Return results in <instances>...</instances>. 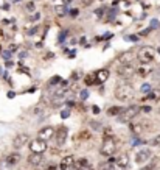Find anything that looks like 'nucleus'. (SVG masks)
I'll use <instances>...</instances> for the list:
<instances>
[{
    "mask_svg": "<svg viewBox=\"0 0 160 170\" xmlns=\"http://www.w3.org/2000/svg\"><path fill=\"white\" fill-rule=\"evenodd\" d=\"M115 150H117V142H115L113 136H106L104 140H103V145H101V148H100V153H101L103 156L110 158V156L115 153Z\"/></svg>",
    "mask_w": 160,
    "mask_h": 170,
    "instance_id": "f03ea898",
    "label": "nucleus"
},
{
    "mask_svg": "<svg viewBox=\"0 0 160 170\" xmlns=\"http://www.w3.org/2000/svg\"><path fill=\"white\" fill-rule=\"evenodd\" d=\"M149 144H151L152 147H155V145H160V134H158V136H155L154 139H151V140H149Z\"/></svg>",
    "mask_w": 160,
    "mask_h": 170,
    "instance_id": "7c9ffc66",
    "label": "nucleus"
},
{
    "mask_svg": "<svg viewBox=\"0 0 160 170\" xmlns=\"http://www.w3.org/2000/svg\"><path fill=\"white\" fill-rule=\"evenodd\" d=\"M134 94H135L134 87L131 84H127V83L126 84H120L115 89V98L120 100V102H127V100L134 98Z\"/></svg>",
    "mask_w": 160,
    "mask_h": 170,
    "instance_id": "f257e3e1",
    "label": "nucleus"
},
{
    "mask_svg": "<svg viewBox=\"0 0 160 170\" xmlns=\"http://www.w3.org/2000/svg\"><path fill=\"white\" fill-rule=\"evenodd\" d=\"M158 27V21L157 19H152L151 21V28H157Z\"/></svg>",
    "mask_w": 160,
    "mask_h": 170,
    "instance_id": "ea45409f",
    "label": "nucleus"
},
{
    "mask_svg": "<svg viewBox=\"0 0 160 170\" xmlns=\"http://www.w3.org/2000/svg\"><path fill=\"white\" fill-rule=\"evenodd\" d=\"M129 130H131L135 136H138V134L143 131V125H141V123H129Z\"/></svg>",
    "mask_w": 160,
    "mask_h": 170,
    "instance_id": "4be33fe9",
    "label": "nucleus"
},
{
    "mask_svg": "<svg viewBox=\"0 0 160 170\" xmlns=\"http://www.w3.org/2000/svg\"><path fill=\"white\" fill-rule=\"evenodd\" d=\"M113 164H115V159H113V158H110L109 161L101 162V164H100V167H98V170H115V168H113Z\"/></svg>",
    "mask_w": 160,
    "mask_h": 170,
    "instance_id": "6ab92c4d",
    "label": "nucleus"
},
{
    "mask_svg": "<svg viewBox=\"0 0 160 170\" xmlns=\"http://www.w3.org/2000/svg\"><path fill=\"white\" fill-rule=\"evenodd\" d=\"M86 84L87 86H92V84H96V78H95V73H89L86 78H84Z\"/></svg>",
    "mask_w": 160,
    "mask_h": 170,
    "instance_id": "393cba45",
    "label": "nucleus"
},
{
    "mask_svg": "<svg viewBox=\"0 0 160 170\" xmlns=\"http://www.w3.org/2000/svg\"><path fill=\"white\" fill-rule=\"evenodd\" d=\"M61 83H62L61 77H53V78L50 80V84H51V86H55V84H61Z\"/></svg>",
    "mask_w": 160,
    "mask_h": 170,
    "instance_id": "c756f323",
    "label": "nucleus"
},
{
    "mask_svg": "<svg viewBox=\"0 0 160 170\" xmlns=\"http://www.w3.org/2000/svg\"><path fill=\"white\" fill-rule=\"evenodd\" d=\"M56 168H58V167H56L55 164H50V165H48V167H47L45 170H56Z\"/></svg>",
    "mask_w": 160,
    "mask_h": 170,
    "instance_id": "3c124183",
    "label": "nucleus"
},
{
    "mask_svg": "<svg viewBox=\"0 0 160 170\" xmlns=\"http://www.w3.org/2000/svg\"><path fill=\"white\" fill-rule=\"evenodd\" d=\"M39 17H41V14H39V13H36V14H33V16H31V21H39Z\"/></svg>",
    "mask_w": 160,
    "mask_h": 170,
    "instance_id": "8fccbe9b",
    "label": "nucleus"
},
{
    "mask_svg": "<svg viewBox=\"0 0 160 170\" xmlns=\"http://www.w3.org/2000/svg\"><path fill=\"white\" fill-rule=\"evenodd\" d=\"M137 58H138V61L141 64H151L154 61V58H155V50L152 47H148V45L141 47L138 50V53H137Z\"/></svg>",
    "mask_w": 160,
    "mask_h": 170,
    "instance_id": "7ed1b4c3",
    "label": "nucleus"
},
{
    "mask_svg": "<svg viewBox=\"0 0 160 170\" xmlns=\"http://www.w3.org/2000/svg\"><path fill=\"white\" fill-rule=\"evenodd\" d=\"M93 2H95V0H81V3H82L84 7H90Z\"/></svg>",
    "mask_w": 160,
    "mask_h": 170,
    "instance_id": "4c0bfd02",
    "label": "nucleus"
},
{
    "mask_svg": "<svg viewBox=\"0 0 160 170\" xmlns=\"http://www.w3.org/2000/svg\"><path fill=\"white\" fill-rule=\"evenodd\" d=\"M75 158L73 156H65L62 161H61V164H59V168L61 170H75Z\"/></svg>",
    "mask_w": 160,
    "mask_h": 170,
    "instance_id": "9b49d317",
    "label": "nucleus"
},
{
    "mask_svg": "<svg viewBox=\"0 0 160 170\" xmlns=\"http://www.w3.org/2000/svg\"><path fill=\"white\" fill-rule=\"evenodd\" d=\"M151 159V150L149 148H143V150H140L137 154H135V162L137 164H144V162H148Z\"/></svg>",
    "mask_w": 160,
    "mask_h": 170,
    "instance_id": "1a4fd4ad",
    "label": "nucleus"
},
{
    "mask_svg": "<svg viewBox=\"0 0 160 170\" xmlns=\"http://www.w3.org/2000/svg\"><path fill=\"white\" fill-rule=\"evenodd\" d=\"M106 14H107V17H106V21H107V22L113 21V19H115V16H117V8H112V10H110V11H107Z\"/></svg>",
    "mask_w": 160,
    "mask_h": 170,
    "instance_id": "a878e982",
    "label": "nucleus"
},
{
    "mask_svg": "<svg viewBox=\"0 0 160 170\" xmlns=\"http://www.w3.org/2000/svg\"><path fill=\"white\" fill-rule=\"evenodd\" d=\"M92 111H93V114H100V112H101V111H100V108H98L96 105H93V106H92Z\"/></svg>",
    "mask_w": 160,
    "mask_h": 170,
    "instance_id": "c03bdc74",
    "label": "nucleus"
},
{
    "mask_svg": "<svg viewBox=\"0 0 160 170\" xmlns=\"http://www.w3.org/2000/svg\"><path fill=\"white\" fill-rule=\"evenodd\" d=\"M140 111H143V112H151L152 109H151V106H141Z\"/></svg>",
    "mask_w": 160,
    "mask_h": 170,
    "instance_id": "37998d69",
    "label": "nucleus"
},
{
    "mask_svg": "<svg viewBox=\"0 0 160 170\" xmlns=\"http://www.w3.org/2000/svg\"><path fill=\"white\" fill-rule=\"evenodd\" d=\"M123 109H124V108H121V106H110V108L107 109V114H109V116H120V114L123 112Z\"/></svg>",
    "mask_w": 160,
    "mask_h": 170,
    "instance_id": "5701e85b",
    "label": "nucleus"
},
{
    "mask_svg": "<svg viewBox=\"0 0 160 170\" xmlns=\"http://www.w3.org/2000/svg\"><path fill=\"white\" fill-rule=\"evenodd\" d=\"M65 35H67V31H64V33H61V38H59V41H64V39L67 38Z\"/></svg>",
    "mask_w": 160,
    "mask_h": 170,
    "instance_id": "603ef678",
    "label": "nucleus"
},
{
    "mask_svg": "<svg viewBox=\"0 0 160 170\" xmlns=\"http://www.w3.org/2000/svg\"><path fill=\"white\" fill-rule=\"evenodd\" d=\"M67 134H69V131H67L65 126H59V128L56 130L55 139H56V144H58L59 147H62V145L65 144V140H67Z\"/></svg>",
    "mask_w": 160,
    "mask_h": 170,
    "instance_id": "0eeeda50",
    "label": "nucleus"
},
{
    "mask_svg": "<svg viewBox=\"0 0 160 170\" xmlns=\"http://www.w3.org/2000/svg\"><path fill=\"white\" fill-rule=\"evenodd\" d=\"M132 58H134V53H132V52H127V53H124V55L120 58V61H121V64H131Z\"/></svg>",
    "mask_w": 160,
    "mask_h": 170,
    "instance_id": "b1692460",
    "label": "nucleus"
},
{
    "mask_svg": "<svg viewBox=\"0 0 160 170\" xmlns=\"http://www.w3.org/2000/svg\"><path fill=\"white\" fill-rule=\"evenodd\" d=\"M67 84H69V81H65V80H64V81L61 83V87L55 92V97H62V95L69 91V86H67Z\"/></svg>",
    "mask_w": 160,
    "mask_h": 170,
    "instance_id": "412c9836",
    "label": "nucleus"
},
{
    "mask_svg": "<svg viewBox=\"0 0 160 170\" xmlns=\"http://www.w3.org/2000/svg\"><path fill=\"white\" fill-rule=\"evenodd\" d=\"M129 167V158L127 154H121L115 159V164H113V168L115 170H127Z\"/></svg>",
    "mask_w": 160,
    "mask_h": 170,
    "instance_id": "6e6552de",
    "label": "nucleus"
},
{
    "mask_svg": "<svg viewBox=\"0 0 160 170\" xmlns=\"http://www.w3.org/2000/svg\"><path fill=\"white\" fill-rule=\"evenodd\" d=\"M28 162L34 167H39L44 164V158H42V153H31L28 156Z\"/></svg>",
    "mask_w": 160,
    "mask_h": 170,
    "instance_id": "ddd939ff",
    "label": "nucleus"
},
{
    "mask_svg": "<svg viewBox=\"0 0 160 170\" xmlns=\"http://www.w3.org/2000/svg\"><path fill=\"white\" fill-rule=\"evenodd\" d=\"M95 78H96V84H101V83H104V81L109 78V70H107V69L96 70V72H95Z\"/></svg>",
    "mask_w": 160,
    "mask_h": 170,
    "instance_id": "dca6fc26",
    "label": "nucleus"
},
{
    "mask_svg": "<svg viewBox=\"0 0 160 170\" xmlns=\"http://www.w3.org/2000/svg\"><path fill=\"white\" fill-rule=\"evenodd\" d=\"M151 30H152V28H151V27H149V28H148V30H143V31H141V33H140V36H146V35H148V33H151Z\"/></svg>",
    "mask_w": 160,
    "mask_h": 170,
    "instance_id": "a18cd8bd",
    "label": "nucleus"
},
{
    "mask_svg": "<svg viewBox=\"0 0 160 170\" xmlns=\"http://www.w3.org/2000/svg\"><path fill=\"white\" fill-rule=\"evenodd\" d=\"M69 116H70V111H69V109H64V111H61V117H62V119H67Z\"/></svg>",
    "mask_w": 160,
    "mask_h": 170,
    "instance_id": "e433bc0d",
    "label": "nucleus"
},
{
    "mask_svg": "<svg viewBox=\"0 0 160 170\" xmlns=\"http://www.w3.org/2000/svg\"><path fill=\"white\" fill-rule=\"evenodd\" d=\"M2 56L7 58V59H10V58H11V52H10V50H2Z\"/></svg>",
    "mask_w": 160,
    "mask_h": 170,
    "instance_id": "72a5a7b5",
    "label": "nucleus"
},
{
    "mask_svg": "<svg viewBox=\"0 0 160 170\" xmlns=\"http://www.w3.org/2000/svg\"><path fill=\"white\" fill-rule=\"evenodd\" d=\"M81 139H90V134H87L86 131H82L81 133Z\"/></svg>",
    "mask_w": 160,
    "mask_h": 170,
    "instance_id": "09e8293b",
    "label": "nucleus"
},
{
    "mask_svg": "<svg viewBox=\"0 0 160 170\" xmlns=\"http://www.w3.org/2000/svg\"><path fill=\"white\" fill-rule=\"evenodd\" d=\"M75 170H92V165H90L89 159L81 158V159L75 161Z\"/></svg>",
    "mask_w": 160,
    "mask_h": 170,
    "instance_id": "4468645a",
    "label": "nucleus"
},
{
    "mask_svg": "<svg viewBox=\"0 0 160 170\" xmlns=\"http://www.w3.org/2000/svg\"><path fill=\"white\" fill-rule=\"evenodd\" d=\"M25 10H27L28 13H34V11H36V5H34V2H28L27 7H25Z\"/></svg>",
    "mask_w": 160,
    "mask_h": 170,
    "instance_id": "bb28decb",
    "label": "nucleus"
},
{
    "mask_svg": "<svg viewBox=\"0 0 160 170\" xmlns=\"http://www.w3.org/2000/svg\"><path fill=\"white\" fill-rule=\"evenodd\" d=\"M79 78H81V75H79L78 72H73V73H72V80H75V81H78Z\"/></svg>",
    "mask_w": 160,
    "mask_h": 170,
    "instance_id": "79ce46f5",
    "label": "nucleus"
},
{
    "mask_svg": "<svg viewBox=\"0 0 160 170\" xmlns=\"http://www.w3.org/2000/svg\"><path fill=\"white\" fill-rule=\"evenodd\" d=\"M11 66H13V63H11V59H8L7 61V67H11Z\"/></svg>",
    "mask_w": 160,
    "mask_h": 170,
    "instance_id": "864d4df0",
    "label": "nucleus"
},
{
    "mask_svg": "<svg viewBox=\"0 0 160 170\" xmlns=\"http://www.w3.org/2000/svg\"><path fill=\"white\" fill-rule=\"evenodd\" d=\"M79 95H81V100H86V98L89 97V91H87V89H84V91H81V94H79Z\"/></svg>",
    "mask_w": 160,
    "mask_h": 170,
    "instance_id": "f704fd0d",
    "label": "nucleus"
},
{
    "mask_svg": "<svg viewBox=\"0 0 160 170\" xmlns=\"http://www.w3.org/2000/svg\"><path fill=\"white\" fill-rule=\"evenodd\" d=\"M155 168V161H152V162H149L146 167H143L141 170H154Z\"/></svg>",
    "mask_w": 160,
    "mask_h": 170,
    "instance_id": "2f4dec72",
    "label": "nucleus"
},
{
    "mask_svg": "<svg viewBox=\"0 0 160 170\" xmlns=\"http://www.w3.org/2000/svg\"><path fill=\"white\" fill-rule=\"evenodd\" d=\"M38 31H39V27L36 25V27H33V28H30V30H28V35L31 36V35H36Z\"/></svg>",
    "mask_w": 160,
    "mask_h": 170,
    "instance_id": "473e14b6",
    "label": "nucleus"
},
{
    "mask_svg": "<svg viewBox=\"0 0 160 170\" xmlns=\"http://www.w3.org/2000/svg\"><path fill=\"white\" fill-rule=\"evenodd\" d=\"M8 97L13 98V97H16V94H14V92H8Z\"/></svg>",
    "mask_w": 160,
    "mask_h": 170,
    "instance_id": "5fc2aeb1",
    "label": "nucleus"
},
{
    "mask_svg": "<svg viewBox=\"0 0 160 170\" xmlns=\"http://www.w3.org/2000/svg\"><path fill=\"white\" fill-rule=\"evenodd\" d=\"M140 91H141L143 94H149V92L152 91V87H151V84H148V83H146V84H143V86H141V89H140Z\"/></svg>",
    "mask_w": 160,
    "mask_h": 170,
    "instance_id": "c85d7f7f",
    "label": "nucleus"
},
{
    "mask_svg": "<svg viewBox=\"0 0 160 170\" xmlns=\"http://www.w3.org/2000/svg\"><path fill=\"white\" fill-rule=\"evenodd\" d=\"M112 36H113V35H112V33H106V35H104V36H101V38H96V39H98V41H101V39H110V38H112Z\"/></svg>",
    "mask_w": 160,
    "mask_h": 170,
    "instance_id": "58836bf2",
    "label": "nucleus"
},
{
    "mask_svg": "<svg viewBox=\"0 0 160 170\" xmlns=\"http://www.w3.org/2000/svg\"><path fill=\"white\" fill-rule=\"evenodd\" d=\"M90 126H92V128H95V130H100V125H98V122H90Z\"/></svg>",
    "mask_w": 160,
    "mask_h": 170,
    "instance_id": "de8ad7c7",
    "label": "nucleus"
},
{
    "mask_svg": "<svg viewBox=\"0 0 160 170\" xmlns=\"http://www.w3.org/2000/svg\"><path fill=\"white\" fill-rule=\"evenodd\" d=\"M141 100H154V102H158L160 100V89H152L149 94H146L144 98Z\"/></svg>",
    "mask_w": 160,
    "mask_h": 170,
    "instance_id": "a211bd4d",
    "label": "nucleus"
},
{
    "mask_svg": "<svg viewBox=\"0 0 160 170\" xmlns=\"http://www.w3.org/2000/svg\"><path fill=\"white\" fill-rule=\"evenodd\" d=\"M30 150L33 153H44L47 150V140H42V139H34L30 142Z\"/></svg>",
    "mask_w": 160,
    "mask_h": 170,
    "instance_id": "423d86ee",
    "label": "nucleus"
},
{
    "mask_svg": "<svg viewBox=\"0 0 160 170\" xmlns=\"http://www.w3.org/2000/svg\"><path fill=\"white\" fill-rule=\"evenodd\" d=\"M138 111H140V108H138L137 105H132V106H129V108H124L123 112L118 116V120H120L121 123H124V122H131V120L138 114Z\"/></svg>",
    "mask_w": 160,
    "mask_h": 170,
    "instance_id": "20e7f679",
    "label": "nucleus"
},
{
    "mask_svg": "<svg viewBox=\"0 0 160 170\" xmlns=\"http://www.w3.org/2000/svg\"><path fill=\"white\" fill-rule=\"evenodd\" d=\"M55 134H56V130H55L53 126H44V128L39 131V139L48 140V139L55 137Z\"/></svg>",
    "mask_w": 160,
    "mask_h": 170,
    "instance_id": "9d476101",
    "label": "nucleus"
},
{
    "mask_svg": "<svg viewBox=\"0 0 160 170\" xmlns=\"http://www.w3.org/2000/svg\"><path fill=\"white\" fill-rule=\"evenodd\" d=\"M152 72V69L148 66V64H143V66H140L137 70H135V73L138 75V77H141V78H144V77H148L149 73Z\"/></svg>",
    "mask_w": 160,
    "mask_h": 170,
    "instance_id": "f3484780",
    "label": "nucleus"
},
{
    "mask_svg": "<svg viewBox=\"0 0 160 170\" xmlns=\"http://www.w3.org/2000/svg\"><path fill=\"white\" fill-rule=\"evenodd\" d=\"M13 2H14V3H17V2H20V0H13Z\"/></svg>",
    "mask_w": 160,
    "mask_h": 170,
    "instance_id": "6e6d98bb",
    "label": "nucleus"
},
{
    "mask_svg": "<svg viewBox=\"0 0 160 170\" xmlns=\"http://www.w3.org/2000/svg\"><path fill=\"white\" fill-rule=\"evenodd\" d=\"M5 161H7L8 165H16V164H19V161H20V154H19V153H11Z\"/></svg>",
    "mask_w": 160,
    "mask_h": 170,
    "instance_id": "aec40b11",
    "label": "nucleus"
},
{
    "mask_svg": "<svg viewBox=\"0 0 160 170\" xmlns=\"http://www.w3.org/2000/svg\"><path fill=\"white\" fill-rule=\"evenodd\" d=\"M55 11L58 13V16H65L69 13L67 5L64 3V0H56L55 2Z\"/></svg>",
    "mask_w": 160,
    "mask_h": 170,
    "instance_id": "2eb2a0df",
    "label": "nucleus"
},
{
    "mask_svg": "<svg viewBox=\"0 0 160 170\" xmlns=\"http://www.w3.org/2000/svg\"><path fill=\"white\" fill-rule=\"evenodd\" d=\"M135 67L132 66V64H121V67L118 69V75L121 77V78H126V80H131L132 77H134V73H135Z\"/></svg>",
    "mask_w": 160,
    "mask_h": 170,
    "instance_id": "39448f33",
    "label": "nucleus"
},
{
    "mask_svg": "<svg viewBox=\"0 0 160 170\" xmlns=\"http://www.w3.org/2000/svg\"><path fill=\"white\" fill-rule=\"evenodd\" d=\"M78 14H79V10H78V8H72V10H70V16L76 17Z\"/></svg>",
    "mask_w": 160,
    "mask_h": 170,
    "instance_id": "c9c22d12",
    "label": "nucleus"
},
{
    "mask_svg": "<svg viewBox=\"0 0 160 170\" xmlns=\"http://www.w3.org/2000/svg\"><path fill=\"white\" fill-rule=\"evenodd\" d=\"M106 8H98V10H95V14L98 16V17H104L106 16Z\"/></svg>",
    "mask_w": 160,
    "mask_h": 170,
    "instance_id": "cd10ccee",
    "label": "nucleus"
},
{
    "mask_svg": "<svg viewBox=\"0 0 160 170\" xmlns=\"http://www.w3.org/2000/svg\"><path fill=\"white\" fill-rule=\"evenodd\" d=\"M30 140V136L28 134H25V133H22V134H17L16 137H14V142H13V145H14V148H22V147H25L27 145V142Z\"/></svg>",
    "mask_w": 160,
    "mask_h": 170,
    "instance_id": "f8f14e48",
    "label": "nucleus"
},
{
    "mask_svg": "<svg viewBox=\"0 0 160 170\" xmlns=\"http://www.w3.org/2000/svg\"><path fill=\"white\" fill-rule=\"evenodd\" d=\"M10 52H11V53H16V52H17V45H16V44H14V45H10Z\"/></svg>",
    "mask_w": 160,
    "mask_h": 170,
    "instance_id": "49530a36",
    "label": "nucleus"
},
{
    "mask_svg": "<svg viewBox=\"0 0 160 170\" xmlns=\"http://www.w3.org/2000/svg\"><path fill=\"white\" fill-rule=\"evenodd\" d=\"M124 39H126V41H138V38L134 36V35H131V36H124Z\"/></svg>",
    "mask_w": 160,
    "mask_h": 170,
    "instance_id": "a19ab883",
    "label": "nucleus"
}]
</instances>
